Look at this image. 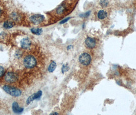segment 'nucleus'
<instances>
[{
  "mask_svg": "<svg viewBox=\"0 0 136 115\" xmlns=\"http://www.w3.org/2000/svg\"><path fill=\"white\" fill-rule=\"evenodd\" d=\"M59 114L58 113H56V112H55V113H52L50 114V115H58Z\"/></svg>",
  "mask_w": 136,
  "mask_h": 115,
  "instance_id": "4be33fe9",
  "label": "nucleus"
},
{
  "mask_svg": "<svg viewBox=\"0 0 136 115\" xmlns=\"http://www.w3.org/2000/svg\"><path fill=\"white\" fill-rule=\"evenodd\" d=\"M12 111L14 113L17 114H21L24 110V108L20 107L19 104L17 103V102L16 101L13 102L12 104Z\"/></svg>",
  "mask_w": 136,
  "mask_h": 115,
  "instance_id": "1a4fd4ad",
  "label": "nucleus"
},
{
  "mask_svg": "<svg viewBox=\"0 0 136 115\" xmlns=\"http://www.w3.org/2000/svg\"><path fill=\"white\" fill-rule=\"evenodd\" d=\"M31 32L33 34L39 35L42 33L43 29L42 28H34L31 29Z\"/></svg>",
  "mask_w": 136,
  "mask_h": 115,
  "instance_id": "ddd939ff",
  "label": "nucleus"
},
{
  "mask_svg": "<svg viewBox=\"0 0 136 115\" xmlns=\"http://www.w3.org/2000/svg\"><path fill=\"white\" fill-rule=\"evenodd\" d=\"M3 89L5 92L13 97H19L22 95V91L16 87H11L10 85H5L3 87Z\"/></svg>",
  "mask_w": 136,
  "mask_h": 115,
  "instance_id": "f257e3e1",
  "label": "nucleus"
},
{
  "mask_svg": "<svg viewBox=\"0 0 136 115\" xmlns=\"http://www.w3.org/2000/svg\"><path fill=\"white\" fill-rule=\"evenodd\" d=\"M5 71L4 67L0 66V78L2 77L4 75V74H5Z\"/></svg>",
  "mask_w": 136,
  "mask_h": 115,
  "instance_id": "a211bd4d",
  "label": "nucleus"
},
{
  "mask_svg": "<svg viewBox=\"0 0 136 115\" xmlns=\"http://www.w3.org/2000/svg\"><path fill=\"white\" fill-rule=\"evenodd\" d=\"M90 14V11H88V12H85L84 14H81V15H80V16H82L81 17H88V16H89Z\"/></svg>",
  "mask_w": 136,
  "mask_h": 115,
  "instance_id": "6ab92c4d",
  "label": "nucleus"
},
{
  "mask_svg": "<svg viewBox=\"0 0 136 115\" xmlns=\"http://www.w3.org/2000/svg\"><path fill=\"white\" fill-rule=\"evenodd\" d=\"M2 10H1V8H0V14H1L2 13Z\"/></svg>",
  "mask_w": 136,
  "mask_h": 115,
  "instance_id": "5701e85b",
  "label": "nucleus"
},
{
  "mask_svg": "<svg viewBox=\"0 0 136 115\" xmlns=\"http://www.w3.org/2000/svg\"><path fill=\"white\" fill-rule=\"evenodd\" d=\"M85 44L88 48L93 49L96 46V41L94 38L88 37L85 40Z\"/></svg>",
  "mask_w": 136,
  "mask_h": 115,
  "instance_id": "0eeeda50",
  "label": "nucleus"
},
{
  "mask_svg": "<svg viewBox=\"0 0 136 115\" xmlns=\"http://www.w3.org/2000/svg\"><path fill=\"white\" fill-rule=\"evenodd\" d=\"M11 17L12 19H13V20H15V21H16V20H18L20 19V16L19 15V14L17 13L16 12H13L11 14Z\"/></svg>",
  "mask_w": 136,
  "mask_h": 115,
  "instance_id": "dca6fc26",
  "label": "nucleus"
},
{
  "mask_svg": "<svg viewBox=\"0 0 136 115\" xmlns=\"http://www.w3.org/2000/svg\"><path fill=\"white\" fill-rule=\"evenodd\" d=\"M13 26H14V24L12 22L7 21V22H4L3 24V27L5 29H10L11 28H12L13 27Z\"/></svg>",
  "mask_w": 136,
  "mask_h": 115,
  "instance_id": "4468645a",
  "label": "nucleus"
},
{
  "mask_svg": "<svg viewBox=\"0 0 136 115\" xmlns=\"http://www.w3.org/2000/svg\"><path fill=\"white\" fill-rule=\"evenodd\" d=\"M108 16V13L106 12L103 10H100L97 13V17L99 19L103 20L106 18Z\"/></svg>",
  "mask_w": 136,
  "mask_h": 115,
  "instance_id": "9b49d317",
  "label": "nucleus"
},
{
  "mask_svg": "<svg viewBox=\"0 0 136 115\" xmlns=\"http://www.w3.org/2000/svg\"><path fill=\"white\" fill-rule=\"evenodd\" d=\"M70 19H71V17H67V18L63 20H61V21L60 22V24H64L65 23L67 22L68 20H69Z\"/></svg>",
  "mask_w": 136,
  "mask_h": 115,
  "instance_id": "aec40b11",
  "label": "nucleus"
},
{
  "mask_svg": "<svg viewBox=\"0 0 136 115\" xmlns=\"http://www.w3.org/2000/svg\"><path fill=\"white\" fill-rule=\"evenodd\" d=\"M109 4L108 0H100V5L103 8H105L108 6Z\"/></svg>",
  "mask_w": 136,
  "mask_h": 115,
  "instance_id": "2eb2a0df",
  "label": "nucleus"
},
{
  "mask_svg": "<svg viewBox=\"0 0 136 115\" xmlns=\"http://www.w3.org/2000/svg\"><path fill=\"white\" fill-rule=\"evenodd\" d=\"M18 79V77L16 73L11 72H9L6 74L4 76V79L7 83H12L16 82Z\"/></svg>",
  "mask_w": 136,
  "mask_h": 115,
  "instance_id": "20e7f679",
  "label": "nucleus"
},
{
  "mask_svg": "<svg viewBox=\"0 0 136 115\" xmlns=\"http://www.w3.org/2000/svg\"><path fill=\"white\" fill-rule=\"evenodd\" d=\"M23 63L25 67L27 69L33 68L37 64L36 59L32 55H27L24 59Z\"/></svg>",
  "mask_w": 136,
  "mask_h": 115,
  "instance_id": "f03ea898",
  "label": "nucleus"
},
{
  "mask_svg": "<svg viewBox=\"0 0 136 115\" xmlns=\"http://www.w3.org/2000/svg\"><path fill=\"white\" fill-rule=\"evenodd\" d=\"M73 47V46H72V45H70V46H68V47H67V49L69 50H70Z\"/></svg>",
  "mask_w": 136,
  "mask_h": 115,
  "instance_id": "412c9836",
  "label": "nucleus"
},
{
  "mask_svg": "<svg viewBox=\"0 0 136 115\" xmlns=\"http://www.w3.org/2000/svg\"><path fill=\"white\" fill-rule=\"evenodd\" d=\"M43 94V92L42 91H38L37 93H35L33 94V95L29 96L26 100V103L27 104H30L32 102H33L34 100L38 99L40 98V97H42Z\"/></svg>",
  "mask_w": 136,
  "mask_h": 115,
  "instance_id": "423d86ee",
  "label": "nucleus"
},
{
  "mask_svg": "<svg viewBox=\"0 0 136 115\" xmlns=\"http://www.w3.org/2000/svg\"><path fill=\"white\" fill-rule=\"evenodd\" d=\"M92 61L91 55L87 52L82 53L79 57V61L83 66H87L89 65Z\"/></svg>",
  "mask_w": 136,
  "mask_h": 115,
  "instance_id": "7ed1b4c3",
  "label": "nucleus"
},
{
  "mask_svg": "<svg viewBox=\"0 0 136 115\" xmlns=\"http://www.w3.org/2000/svg\"><path fill=\"white\" fill-rule=\"evenodd\" d=\"M56 67H57L56 63L54 61H51L48 67V71H49V72L53 73L56 69Z\"/></svg>",
  "mask_w": 136,
  "mask_h": 115,
  "instance_id": "9d476101",
  "label": "nucleus"
},
{
  "mask_svg": "<svg viewBox=\"0 0 136 115\" xmlns=\"http://www.w3.org/2000/svg\"><path fill=\"white\" fill-rule=\"evenodd\" d=\"M20 46L23 49L27 50L30 48L31 46V42L28 38H24L20 40Z\"/></svg>",
  "mask_w": 136,
  "mask_h": 115,
  "instance_id": "6e6552de",
  "label": "nucleus"
},
{
  "mask_svg": "<svg viewBox=\"0 0 136 115\" xmlns=\"http://www.w3.org/2000/svg\"><path fill=\"white\" fill-rule=\"evenodd\" d=\"M69 70V67L68 66V64H64L62 67V68H61V72L62 73H64L65 72H66L67 71H68Z\"/></svg>",
  "mask_w": 136,
  "mask_h": 115,
  "instance_id": "f3484780",
  "label": "nucleus"
},
{
  "mask_svg": "<svg viewBox=\"0 0 136 115\" xmlns=\"http://www.w3.org/2000/svg\"><path fill=\"white\" fill-rule=\"evenodd\" d=\"M45 20V16L42 14H37L32 16L30 17V21L35 25H38L42 23Z\"/></svg>",
  "mask_w": 136,
  "mask_h": 115,
  "instance_id": "39448f33",
  "label": "nucleus"
},
{
  "mask_svg": "<svg viewBox=\"0 0 136 115\" xmlns=\"http://www.w3.org/2000/svg\"><path fill=\"white\" fill-rule=\"evenodd\" d=\"M66 6L64 4H63L60 5V6H59L56 9V13L57 14H59V15H60L64 12V11H66Z\"/></svg>",
  "mask_w": 136,
  "mask_h": 115,
  "instance_id": "f8f14e48",
  "label": "nucleus"
}]
</instances>
